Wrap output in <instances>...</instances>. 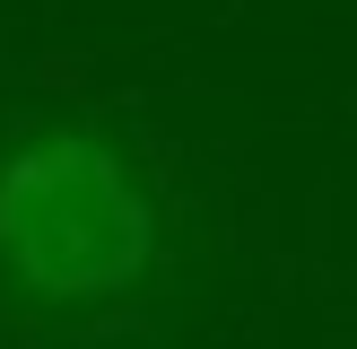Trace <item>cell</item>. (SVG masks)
<instances>
[{"instance_id":"obj_1","label":"cell","mask_w":357,"mask_h":349,"mask_svg":"<svg viewBox=\"0 0 357 349\" xmlns=\"http://www.w3.org/2000/svg\"><path fill=\"white\" fill-rule=\"evenodd\" d=\"M157 262V201L105 140L44 131L0 157V271L44 306H105Z\"/></svg>"}]
</instances>
